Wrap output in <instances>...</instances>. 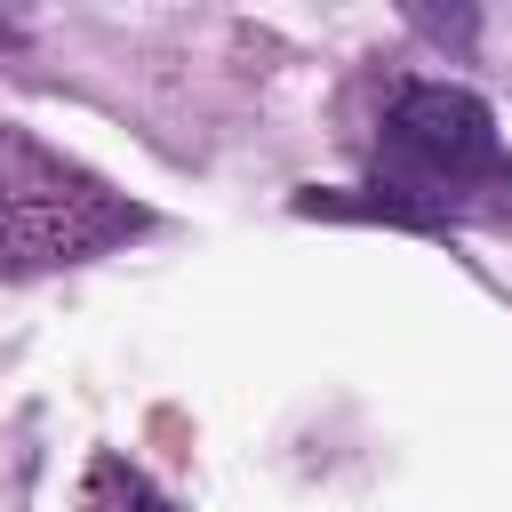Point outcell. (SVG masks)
I'll use <instances>...</instances> for the list:
<instances>
[{
    "mask_svg": "<svg viewBox=\"0 0 512 512\" xmlns=\"http://www.w3.org/2000/svg\"><path fill=\"white\" fill-rule=\"evenodd\" d=\"M376 184L408 216H504L512 152L496 144V112L456 80H392L376 112Z\"/></svg>",
    "mask_w": 512,
    "mask_h": 512,
    "instance_id": "obj_1",
    "label": "cell"
},
{
    "mask_svg": "<svg viewBox=\"0 0 512 512\" xmlns=\"http://www.w3.org/2000/svg\"><path fill=\"white\" fill-rule=\"evenodd\" d=\"M144 232V208H128L104 176L48 152L24 128H0V280H32L56 264H88Z\"/></svg>",
    "mask_w": 512,
    "mask_h": 512,
    "instance_id": "obj_2",
    "label": "cell"
},
{
    "mask_svg": "<svg viewBox=\"0 0 512 512\" xmlns=\"http://www.w3.org/2000/svg\"><path fill=\"white\" fill-rule=\"evenodd\" d=\"M80 512H176V504L152 488V472H144V464H128V456L96 448V456H88V472H80Z\"/></svg>",
    "mask_w": 512,
    "mask_h": 512,
    "instance_id": "obj_3",
    "label": "cell"
}]
</instances>
